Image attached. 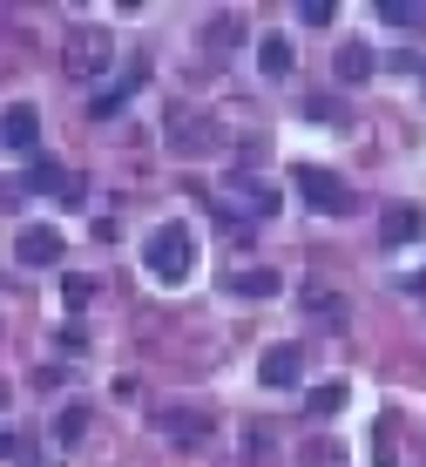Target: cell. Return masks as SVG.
Wrapping results in <instances>:
<instances>
[{"label":"cell","instance_id":"1","mask_svg":"<svg viewBox=\"0 0 426 467\" xmlns=\"http://www.w3.org/2000/svg\"><path fill=\"white\" fill-rule=\"evenodd\" d=\"M142 265H150L156 285H183L190 271H196V237H190V223H156V231L142 237Z\"/></svg>","mask_w":426,"mask_h":467},{"label":"cell","instance_id":"2","mask_svg":"<svg viewBox=\"0 0 426 467\" xmlns=\"http://www.w3.org/2000/svg\"><path fill=\"white\" fill-rule=\"evenodd\" d=\"M61 68H68V82H102L116 68V35L102 21H75L68 47H61Z\"/></svg>","mask_w":426,"mask_h":467},{"label":"cell","instance_id":"3","mask_svg":"<svg viewBox=\"0 0 426 467\" xmlns=\"http://www.w3.org/2000/svg\"><path fill=\"white\" fill-rule=\"evenodd\" d=\"M291 183L305 190V203L311 211H325V217H352L358 211V197H352V183L338 170H318V163H298L291 170Z\"/></svg>","mask_w":426,"mask_h":467},{"label":"cell","instance_id":"4","mask_svg":"<svg viewBox=\"0 0 426 467\" xmlns=\"http://www.w3.org/2000/svg\"><path fill=\"white\" fill-rule=\"evenodd\" d=\"M35 142H41V109L35 102H7L0 109V150L35 156Z\"/></svg>","mask_w":426,"mask_h":467},{"label":"cell","instance_id":"5","mask_svg":"<svg viewBox=\"0 0 426 467\" xmlns=\"http://www.w3.org/2000/svg\"><path fill=\"white\" fill-rule=\"evenodd\" d=\"M257 379H265L271 393L277 386H298L305 379V346H271L265 359H257Z\"/></svg>","mask_w":426,"mask_h":467},{"label":"cell","instance_id":"6","mask_svg":"<svg viewBox=\"0 0 426 467\" xmlns=\"http://www.w3.org/2000/svg\"><path fill=\"white\" fill-rule=\"evenodd\" d=\"M14 251H21V265H61V251H68V244H61L55 223H27V231L14 237Z\"/></svg>","mask_w":426,"mask_h":467},{"label":"cell","instance_id":"7","mask_svg":"<svg viewBox=\"0 0 426 467\" xmlns=\"http://www.w3.org/2000/svg\"><path fill=\"white\" fill-rule=\"evenodd\" d=\"M223 292H231V298H277V292H285V278L257 265V271H231V278H223Z\"/></svg>","mask_w":426,"mask_h":467},{"label":"cell","instance_id":"8","mask_svg":"<svg viewBox=\"0 0 426 467\" xmlns=\"http://www.w3.org/2000/svg\"><path fill=\"white\" fill-rule=\"evenodd\" d=\"M420 231H426L420 203H386V244H392V251H400V244H413Z\"/></svg>","mask_w":426,"mask_h":467},{"label":"cell","instance_id":"9","mask_svg":"<svg viewBox=\"0 0 426 467\" xmlns=\"http://www.w3.org/2000/svg\"><path fill=\"white\" fill-rule=\"evenodd\" d=\"M257 68H265L271 82H277V75H291V68H298V47H291L285 35H265V41H257Z\"/></svg>","mask_w":426,"mask_h":467},{"label":"cell","instance_id":"10","mask_svg":"<svg viewBox=\"0 0 426 467\" xmlns=\"http://www.w3.org/2000/svg\"><path fill=\"white\" fill-rule=\"evenodd\" d=\"M372 68H379V55H372L366 41H346V47H338V82H366Z\"/></svg>","mask_w":426,"mask_h":467},{"label":"cell","instance_id":"11","mask_svg":"<svg viewBox=\"0 0 426 467\" xmlns=\"http://www.w3.org/2000/svg\"><path fill=\"white\" fill-rule=\"evenodd\" d=\"M231 190H237V203H244V211H251V217H271V211H277V197H271L265 183H257V176H237Z\"/></svg>","mask_w":426,"mask_h":467},{"label":"cell","instance_id":"12","mask_svg":"<svg viewBox=\"0 0 426 467\" xmlns=\"http://www.w3.org/2000/svg\"><path fill=\"white\" fill-rule=\"evenodd\" d=\"M338 407H346V379H325V386H311V400H305V413H318V420H332Z\"/></svg>","mask_w":426,"mask_h":467},{"label":"cell","instance_id":"13","mask_svg":"<svg viewBox=\"0 0 426 467\" xmlns=\"http://www.w3.org/2000/svg\"><path fill=\"white\" fill-rule=\"evenodd\" d=\"M162 427H170V441L196 447V441H203V433H210V413H170V420H162Z\"/></svg>","mask_w":426,"mask_h":467},{"label":"cell","instance_id":"14","mask_svg":"<svg viewBox=\"0 0 426 467\" xmlns=\"http://www.w3.org/2000/svg\"><path fill=\"white\" fill-rule=\"evenodd\" d=\"M379 21H400V27H426V0H379Z\"/></svg>","mask_w":426,"mask_h":467},{"label":"cell","instance_id":"15","mask_svg":"<svg viewBox=\"0 0 426 467\" xmlns=\"http://www.w3.org/2000/svg\"><path fill=\"white\" fill-rule=\"evenodd\" d=\"M81 433H88V407H61V413H55V441H61V447H75Z\"/></svg>","mask_w":426,"mask_h":467},{"label":"cell","instance_id":"16","mask_svg":"<svg viewBox=\"0 0 426 467\" xmlns=\"http://www.w3.org/2000/svg\"><path fill=\"white\" fill-rule=\"evenodd\" d=\"M88 298H95V278H88V271H68V278H61V305H68V312H81Z\"/></svg>","mask_w":426,"mask_h":467},{"label":"cell","instance_id":"17","mask_svg":"<svg viewBox=\"0 0 426 467\" xmlns=\"http://www.w3.org/2000/svg\"><path fill=\"white\" fill-rule=\"evenodd\" d=\"M244 41V21L237 14H223V21H210V47H237Z\"/></svg>","mask_w":426,"mask_h":467},{"label":"cell","instance_id":"18","mask_svg":"<svg viewBox=\"0 0 426 467\" xmlns=\"http://www.w3.org/2000/svg\"><path fill=\"white\" fill-rule=\"evenodd\" d=\"M298 21L305 27H325V21H338V7H332V0H298Z\"/></svg>","mask_w":426,"mask_h":467},{"label":"cell","instance_id":"19","mask_svg":"<svg viewBox=\"0 0 426 467\" xmlns=\"http://www.w3.org/2000/svg\"><path fill=\"white\" fill-rule=\"evenodd\" d=\"M372 447H379V467H392V454H400V433H392V420L372 427Z\"/></svg>","mask_w":426,"mask_h":467},{"label":"cell","instance_id":"20","mask_svg":"<svg viewBox=\"0 0 426 467\" xmlns=\"http://www.w3.org/2000/svg\"><path fill=\"white\" fill-rule=\"evenodd\" d=\"M122 102H129V82H122V88H109V95H95V116H116Z\"/></svg>","mask_w":426,"mask_h":467},{"label":"cell","instance_id":"21","mask_svg":"<svg viewBox=\"0 0 426 467\" xmlns=\"http://www.w3.org/2000/svg\"><path fill=\"white\" fill-rule=\"evenodd\" d=\"M0 461H27V441H21V433H0Z\"/></svg>","mask_w":426,"mask_h":467},{"label":"cell","instance_id":"22","mask_svg":"<svg viewBox=\"0 0 426 467\" xmlns=\"http://www.w3.org/2000/svg\"><path fill=\"white\" fill-rule=\"evenodd\" d=\"M0 407H7V379H0Z\"/></svg>","mask_w":426,"mask_h":467},{"label":"cell","instance_id":"23","mask_svg":"<svg viewBox=\"0 0 426 467\" xmlns=\"http://www.w3.org/2000/svg\"><path fill=\"white\" fill-rule=\"evenodd\" d=\"M420 75H426V68H420Z\"/></svg>","mask_w":426,"mask_h":467}]
</instances>
